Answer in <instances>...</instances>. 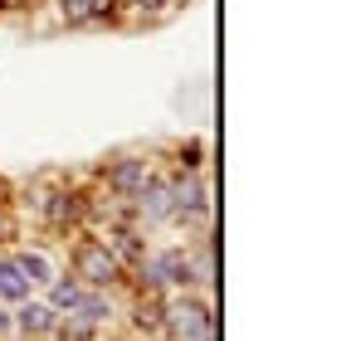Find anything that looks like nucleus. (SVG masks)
I'll list each match as a JSON object with an SVG mask.
<instances>
[{
  "label": "nucleus",
  "mask_w": 361,
  "mask_h": 341,
  "mask_svg": "<svg viewBox=\"0 0 361 341\" xmlns=\"http://www.w3.org/2000/svg\"><path fill=\"white\" fill-rule=\"evenodd\" d=\"M108 185L118 190V195H142L147 185H152V170H147V161H118L113 166V175H108Z\"/></svg>",
  "instance_id": "20e7f679"
},
{
  "label": "nucleus",
  "mask_w": 361,
  "mask_h": 341,
  "mask_svg": "<svg viewBox=\"0 0 361 341\" xmlns=\"http://www.w3.org/2000/svg\"><path fill=\"white\" fill-rule=\"evenodd\" d=\"M0 234H5V215H0Z\"/></svg>",
  "instance_id": "ddd939ff"
},
{
  "label": "nucleus",
  "mask_w": 361,
  "mask_h": 341,
  "mask_svg": "<svg viewBox=\"0 0 361 341\" xmlns=\"http://www.w3.org/2000/svg\"><path fill=\"white\" fill-rule=\"evenodd\" d=\"M78 297H83V283H78V278H54L44 307H49V312H73V307H78Z\"/></svg>",
  "instance_id": "9d476101"
},
{
  "label": "nucleus",
  "mask_w": 361,
  "mask_h": 341,
  "mask_svg": "<svg viewBox=\"0 0 361 341\" xmlns=\"http://www.w3.org/2000/svg\"><path fill=\"white\" fill-rule=\"evenodd\" d=\"M171 220H185V215H205L210 210V195L200 180H171Z\"/></svg>",
  "instance_id": "7ed1b4c3"
},
{
  "label": "nucleus",
  "mask_w": 361,
  "mask_h": 341,
  "mask_svg": "<svg viewBox=\"0 0 361 341\" xmlns=\"http://www.w3.org/2000/svg\"><path fill=\"white\" fill-rule=\"evenodd\" d=\"M63 15H68L73 25H83V20H103V15H108V0H63Z\"/></svg>",
  "instance_id": "9b49d317"
},
{
  "label": "nucleus",
  "mask_w": 361,
  "mask_h": 341,
  "mask_svg": "<svg viewBox=\"0 0 361 341\" xmlns=\"http://www.w3.org/2000/svg\"><path fill=\"white\" fill-rule=\"evenodd\" d=\"M39 215H44L49 225H68V220H73V195H49V200H39Z\"/></svg>",
  "instance_id": "f8f14e48"
},
{
  "label": "nucleus",
  "mask_w": 361,
  "mask_h": 341,
  "mask_svg": "<svg viewBox=\"0 0 361 341\" xmlns=\"http://www.w3.org/2000/svg\"><path fill=\"white\" fill-rule=\"evenodd\" d=\"M161 327L171 332V341H215V322H210V307L195 302V297H176L161 307Z\"/></svg>",
  "instance_id": "f257e3e1"
},
{
  "label": "nucleus",
  "mask_w": 361,
  "mask_h": 341,
  "mask_svg": "<svg viewBox=\"0 0 361 341\" xmlns=\"http://www.w3.org/2000/svg\"><path fill=\"white\" fill-rule=\"evenodd\" d=\"M73 273H78V283L83 287H93V292H103V287H113L118 283V273H122V264L103 249V244H83L78 254H73Z\"/></svg>",
  "instance_id": "f03ea898"
},
{
  "label": "nucleus",
  "mask_w": 361,
  "mask_h": 341,
  "mask_svg": "<svg viewBox=\"0 0 361 341\" xmlns=\"http://www.w3.org/2000/svg\"><path fill=\"white\" fill-rule=\"evenodd\" d=\"M54 322H59V312H49L44 302H20V312H15V327L25 337H54Z\"/></svg>",
  "instance_id": "39448f33"
},
{
  "label": "nucleus",
  "mask_w": 361,
  "mask_h": 341,
  "mask_svg": "<svg viewBox=\"0 0 361 341\" xmlns=\"http://www.w3.org/2000/svg\"><path fill=\"white\" fill-rule=\"evenodd\" d=\"M73 317H83L93 332L113 317V302H108V292H93V287H83V297H78V307H73Z\"/></svg>",
  "instance_id": "0eeeda50"
},
{
  "label": "nucleus",
  "mask_w": 361,
  "mask_h": 341,
  "mask_svg": "<svg viewBox=\"0 0 361 341\" xmlns=\"http://www.w3.org/2000/svg\"><path fill=\"white\" fill-rule=\"evenodd\" d=\"M15 268L25 273V283H54V264L39 254V249H25V254H15Z\"/></svg>",
  "instance_id": "6e6552de"
},
{
  "label": "nucleus",
  "mask_w": 361,
  "mask_h": 341,
  "mask_svg": "<svg viewBox=\"0 0 361 341\" xmlns=\"http://www.w3.org/2000/svg\"><path fill=\"white\" fill-rule=\"evenodd\" d=\"M0 5H5V0H0Z\"/></svg>",
  "instance_id": "4468645a"
},
{
  "label": "nucleus",
  "mask_w": 361,
  "mask_h": 341,
  "mask_svg": "<svg viewBox=\"0 0 361 341\" xmlns=\"http://www.w3.org/2000/svg\"><path fill=\"white\" fill-rule=\"evenodd\" d=\"M0 297L5 302H30V283L15 268V259H0Z\"/></svg>",
  "instance_id": "1a4fd4ad"
},
{
  "label": "nucleus",
  "mask_w": 361,
  "mask_h": 341,
  "mask_svg": "<svg viewBox=\"0 0 361 341\" xmlns=\"http://www.w3.org/2000/svg\"><path fill=\"white\" fill-rule=\"evenodd\" d=\"M137 210H142V220H147V225H161V220H171V190L152 180V185L137 195Z\"/></svg>",
  "instance_id": "423d86ee"
}]
</instances>
